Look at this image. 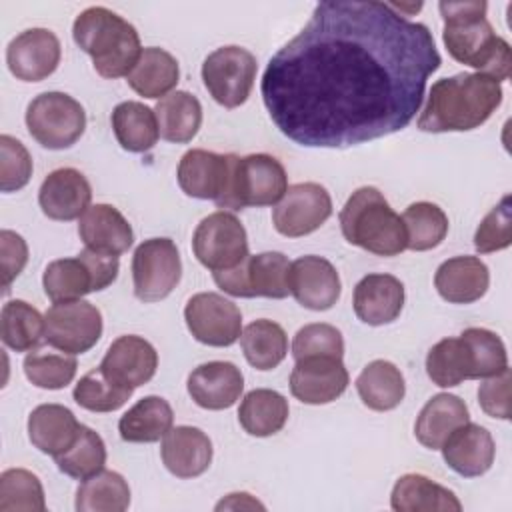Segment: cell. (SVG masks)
Wrapping results in <instances>:
<instances>
[{"label": "cell", "mask_w": 512, "mask_h": 512, "mask_svg": "<svg viewBox=\"0 0 512 512\" xmlns=\"http://www.w3.org/2000/svg\"><path fill=\"white\" fill-rule=\"evenodd\" d=\"M402 222L408 236V248L414 252L440 246L448 234V216L432 202L410 204L402 214Z\"/></svg>", "instance_id": "60d3db41"}, {"label": "cell", "mask_w": 512, "mask_h": 512, "mask_svg": "<svg viewBox=\"0 0 512 512\" xmlns=\"http://www.w3.org/2000/svg\"><path fill=\"white\" fill-rule=\"evenodd\" d=\"M172 406L160 396H144L118 422V432L124 442H158L172 428Z\"/></svg>", "instance_id": "e575fe53"}, {"label": "cell", "mask_w": 512, "mask_h": 512, "mask_svg": "<svg viewBox=\"0 0 512 512\" xmlns=\"http://www.w3.org/2000/svg\"><path fill=\"white\" fill-rule=\"evenodd\" d=\"M24 374L26 378L44 390H60L66 388L74 376L78 362L72 354H58L48 350H36L26 354L24 358Z\"/></svg>", "instance_id": "bcb514c9"}, {"label": "cell", "mask_w": 512, "mask_h": 512, "mask_svg": "<svg viewBox=\"0 0 512 512\" xmlns=\"http://www.w3.org/2000/svg\"><path fill=\"white\" fill-rule=\"evenodd\" d=\"M356 390L364 406L376 412H388L404 400L406 384L400 368L388 360H374L358 374Z\"/></svg>", "instance_id": "836d02e7"}, {"label": "cell", "mask_w": 512, "mask_h": 512, "mask_svg": "<svg viewBox=\"0 0 512 512\" xmlns=\"http://www.w3.org/2000/svg\"><path fill=\"white\" fill-rule=\"evenodd\" d=\"M256 56L242 46H222L202 62V82L208 94L224 108L242 106L256 80Z\"/></svg>", "instance_id": "30bf717a"}, {"label": "cell", "mask_w": 512, "mask_h": 512, "mask_svg": "<svg viewBox=\"0 0 512 512\" xmlns=\"http://www.w3.org/2000/svg\"><path fill=\"white\" fill-rule=\"evenodd\" d=\"M444 20L442 40L450 56L496 82L508 80L512 68L510 44L498 36L486 18L488 4L480 2H440Z\"/></svg>", "instance_id": "3957f363"}, {"label": "cell", "mask_w": 512, "mask_h": 512, "mask_svg": "<svg viewBox=\"0 0 512 512\" xmlns=\"http://www.w3.org/2000/svg\"><path fill=\"white\" fill-rule=\"evenodd\" d=\"M512 244V210L510 196H504L498 206H494L474 234V248L480 254H490L504 250Z\"/></svg>", "instance_id": "681fc988"}, {"label": "cell", "mask_w": 512, "mask_h": 512, "mask_svg": "<svg viewBox=\"0 0 512 512\" xmlns=\"http://www.w3.org/2000/svg\"><path fill=\"white\" fill-rule=\"evenodd\" d=\"M180 78L178 60L164 48L148 46L126 76L128 86L144 98H164Z\"/></svg>", "instance_id": "4dcf8cb0"}, {"label": "cell", "mask_w": 512, "mask_h": 512, "mask_svg": "<svg viewBox=\"0 0 512 512\" xmlns=\"http://www.w3.org/2000/svg\"><path fill=\"white\" fill-rule=\"evenodd\" d=\"M160 456L166 470L176 478H196L212 462V442L196 426H176L162 438Z\"/></svg>", "instance_id": "cb8c5ba5"}, {"label": "cell", "mask_w": 512, "mask_h": 512, "mask_svg": "<svg viewBox=\"0 0 512 512\" xmlns=\"http://www.w3.org/2000/svg\"><path fill=\"white\" fill-rule=\"evenodd\" d=\"M440 64L428 26L392 4L328 0L270 58L260 92L286 138L348 148L406 128Z\"/></svg>", "instance_id": "6da1fadb"}, {"label": "cell", "mask_w": 512, "mask_h": 512, "mask_svg": "<svg viewBox=\"0 0 512 512\" xmlns=\"http://www.w3.org/2000/svg\"><path fill=\"white\" fill-rule=\"evenodd\" d=\"M228 166V154L192 148L180 158L176 178L186 196L216 202L226 188Z\"/></svg>", "instance_id": "d4e9b609"}, {"label": "cell", "mask_w": 512, "mask_h": 512, "mask_svg": "<svg viewBox=\"0 0 512 512\" xmlns=\"http://www.w3.org/2000/svg\"><path fill=\"white\" fill-rule=\"evenodd\" d=\"M290 262L282 252H262L246 256L238 266L230 270L212 272L216 286L238 298H286Z\"/></svg>", "instance_id": "9c48e42d"}, {"label": "cell", "mask_w": 512, "mask_h": 512, "mask_svg": "<svg viewBox=\"0 0 512 512\" xmlns=\"http://www.w3.org/2000/svg\"><path fill=\"white\" fill-rule=\"evenodd\" d=\"M26 128L40 146L64 150L84 134L86 112L70 94L42 92L26 108Z\"/></svg>", "instance_id": "ba28073f"}, {"label": "cell", "mask_w": 512, "mask_h": 512, "mask_svg": "<svg viewBox=\"0 0 512 512\" xmlns=\"http://www.w3.org/2000/svg\"><path fill=\"white\" fill-rule=\"evenodd\" d=\"M468 420L470 414L466 402L456 394L440 392L432 396L420 410L414 424V436L422 446L430 450H440L446 438Z\"/></svg>", "instance_id": "f1b7e54d"}, {"label": "cell", "mask_w": 512, "mask_h": 512, "mask_svg": "<svg viewBox=\"0 0 512 512\" xmlns=\"http://www.w3.org/2000/svg\"><path fill=\"white\" fill-rule=\"evenodd\" d=\"M340 228L348 244L376 256H398L408 248L402 216L390 208L374 186L352 192L340 210Z\"/></svg>", "instance_id": "5b68a950"}, {"label": "cell", "mask_w": 512, "mask_h": 512, "mask_svg": "<svg viewBox=\"0 0 512 512\" xmlns=\"http://www.w3.org/2000/svg\"><path fill=\"white\" fill-rule=\"evenodd\" d=\"M190 398L204 410H224L236 404L244 390V376L232 362L212 360L194 368L186 382Z\"/></svg>", "instance_id": "44dd1931"}, {"label": "cell", "mask_w": 512, "mask_h": 512, "mask_svg": "<svg viewBox=\"0 0 512 512\" xmlns=\"http://www.w3.org/2000/svg\"><path fill=\"white\" fill-rule=\"evenodd\" d=\"M102 336V314L86 300L54 302L44 314V340L66 354H84Z\"/></svg>", "instance_id": "7c38bea8"}, {"label": "cell", "mask_w": 512, "mask_h": 512, "mask_svg": "<svg viewBox=\"0 0 512 512\" xmlns=\"http://www.w3.org/2000/svg\"><path fill=\"white\" fill-rule=\"evenodd\" d=\"M132 392H134L132 388H124V386H118L112 380H108L98 366V368L86 372L78 380L72 396H74V402L84 410L114 412L130 400Z\"/></svg>", "instance_id": "ee69618b"}, {"label": "cell", "mask_w": 512, "mask_h": 512, "mask_svg": "<svg viewBox=\"0 0 512 512\" xmlns=\"http://www.w3.org/2000/svg\"><path fill=\"white\" fill-rule=\"evenodd\" d=\"M0 336L14 352H30L44 338V316L24 300H10L0 312Z\"/></svg>", "instance_id": "f35d334b"}, {"label": "cell", "mask_w": 512, "mask_h": 512, "mask_svg": "<svg viewBox=\"0 0 512 512\" xmlns=\"http://www.w3.org/2000/svg\"><path fill=\"white\" fill-rule=\"evenodd\" d=\"M154 114L160 138L174 144L190 142L202 124L200 100L186 90H176L160 98L154 106Z\"/></svg>", "instance_id": "1f68e13d"}, {"label": "cell", "mask_w": 512, "mask_h": 512, "mask_svg": "<svg viewBox=\"0 0 512 512\" xmlns=\"http://www.w3.org/2000/svg\"><path fill=\"white\" fill-rule=\"evenodd\" d=\"M192 250L204 268L212 272L230 270L248 256V236L232 212L218 210L196 226Z\"/></svg>", "instance_id": "8fae6325"}, {"label": "cell", "mask_w": 512, "mask_h": 512, "mask_svg": "<svg viewBox=\"0 0 512 512\" xmlns=\"http://www.w3.org/2000/svg\"><path fill=\"white\" fill-rule=\"evenodd\" d=\"M350 376L342 358L310 356L296 360L290 374V392L302 404H328L344 394Z\"/></svg>", "instance_id": "2e32d148"}, {"label": "cell", "mask_w": 512, "mask_h": 512, "mask_svg": "<svg viewBox=\"0 0 512 512\" xmlns=\"http://www.w3.org/2000/svg\"><path fill=\"white\" fill-rule=\"evenodd\" d=\"M32 158L26 146L10 134L0 136V190L16 192L30 182Z\"/></svg>", "instance_id": "c3c4849f"}, {"label": "cell", "mask_w": 512, "mask_h": 512, "mask_svg": "<svg viewBox=\"0 0 512 512\" xmlns=\"http://www.w3.org/2000/svg\"><path fill=\"white\" fill-rule=\"evenodd\" d=\"M80 426L70 408L62 404H40L28 416V438L42 454L56 458L76 442Z\"/></svg>", "instance_id": "83f0119b"}, {"label": "cell", "mask_w": 512, "mask_h": 512, "mask_svg": "<svg viewBox=\"0 0 512 512\" xmlns=\"http://www.w3.org/2000/svg\"><path fill=\"white\" fill-rule=\"evenodd\" d=\"M288 400L270 388L250 390L238 408V422L250 436L266 438L280 432L288 420Z\"/></svg>", "instance_id": "d6a6232c"}, {"label": "cell", "mask_w": 512, "mask_h": 512, "mask_svg": "<svg viewBox=\"0 0 512 512\" xmlns=\"http://www.w3.org/2000/svg\"><path fill=\"white\" fill-rule=\"evenodd\" d=\"M54 460L58 470L64 472L66 476L76 480H86L96 472L104 470L106 446L98 432L82 424L76 442Z\"/></svg>", "instance_id": "b9f144b4"}, {"label": "cell", "mask_w": 512, "mask_h": 512, "mask_svg": "<svg viewBox=\"0 0 512 512\" xmlns=\"http://www.w3.org/2000/svg\"><path fill=\"white\" fill-rule=\"evenodd\" d=\"M352 306L368 326L390 324L404 308V284L392 274H368L356 284Z\"/></svg>", "instance_id": "603a6c76"}, {"label": "cell", "mask_w": 512, "mask_h": 512, "mask_svg": "<svg viewBox=\"0 0 512 512\" xmlns=\"http://www.w3.org/2000/svg\"><path fill=\"white\" fill-rule=\"evenodd\" d=\"M510 384V368H504L502 372L484 378V382L478 386V404L488 416L500 420L510 418Z\"/></svg>", "instance_id": "f907efd6"}, {"label": "cell", "mask_w": 512, "mask_h": 512, "mask_svg": "<svg viewBox=\"0 0 512 512\" xmlns=\"http://www.w3.org/2000/svg\"><path fill=\"white\" fill-rule=\"evenodd\" d=\"M440 450L448 468L464 478H476L486 474L496 456V444L492 440V434L484 426L470 420L458 426L446 438Z\"/></svg>", "instance_id": "7402d4cb"}, {"label": "cell", "mask_w": 512, "mask_h": 512, "mask_svg": "<svg viewBox=\"0 0 512 512\" xmlns=\"http://www.w3.org/2000/svg\"><path fill=\"white\" fill-rule=\"evenodd\" d=\"M228 180L218 208L244 210L250 206H272L288 190V176L280 160L270 154H248L244 158L228 154Z\"/></svg>", "instance_id": "8992f818"}, {"label": "cell", "mask_w": 512, "mask_h": 512, "mask_svg": "<svg viewBox=\"0 0 512 512\" xmlns=\"http://www.w3.org/2000/svg\"><path fill=\"white\" fill-rule=\"evenodd\" d=\"M112 130L118 144L128 152H146L158 142V120L152 108L126 100L112 110Z\"/></svg>", "instance_id": "d590c367"}, {"label": "cell", "mask_w": 512, "mask_h": 512, "mask_svg": "<svg viewBox=\"0 0 512 512\" xmlns=\"http://www.w3.org/2000/svg\"><path fill=\"white\" fill-rule=\"evenodd\" d=\"M74 42L84 50L102 78L128 76L140 58V36L136 28L104 6L80 12L72 26Z\"/></svg>", "instance_id": "277c9868"}, {"label": "cell", "mask_w": 512, "mask_h": 512, "mask_svg": "<svg viewBox=\"0 0 512 512\" xmlns=\"http://www.w3.org/2000/svg\"><path fill=\"white\" fill-rule=\"evenodd\" d=\"M240 346L252 368L272 370L286 358L288 336L280 324L260 318L242 330Z\"/></svg>", "instance_id": "8d00e7d4"}, {"label": "cell", "mask_w": 512, "mask_h": 512, "mask_svg": "<svg viewBox=\"0 0 512 512\" xmlns=\"http://www.w3.org/2000/svg\"><path fill=\"white\" fill-rule=\"evenodd\" d=\"M158 368L154 346L142 336H118L106 350L100 370L108 380L124 388H138L152 380Z\"/></svg>", "instance_id": "d6986e66"}, {"label": "cell", "mask_w": 512, "mask_h": 512, "mask_svg": "<svg viewBox=\"0 0 512 512\" xmlns=\"http://www.w3.org/2000/svg\"><path fill=\"white\" fill-rule=\"evenodd\" d=\"M184 320L190 334L206 346H232L242 334L240 308L216 292L194 294L186 302Z\"/></svg>", "instance_id": "5bb4252c"}, {"label": "cell", "mask_w": 512, "mask_h": 512, "mask_svg": "<svg viewBox=\"0 0 512 512\" xmlns=\"http://www.w3.org/2000/svg\"><path fill=\"white\" fill-rule=\"evenodd\" d=\"M60 40L48 28H30L10 40L6 48L8 70L24 82H40L60 64Z\"/></svg>", "instance_id": "e0dca14e"}, {"label": "cell", "mask_w": 512, "mask_h": 512, "mask_svg": "<svg viewBox=\"0 0 512 512\" xmlns=\"http://www.w3.org/2000/svg\"><path fill=\"white\" fill-rule=\"evenodd\" d=\"M426 374L440 388H452L462 380H470V358L464 340L456 336L436 342L426 356Z\"/></svg>", "instance_id": "ab89813d"}, {"label": "cell", "mask_w": 512, "mask_h": 512, "mask_svg": "<svg viewBox=\"0 0 512 512\" xmlns=\"http://www.w3.org/2000/svg\"><path fill=\"white\" fill-rule=\"evenodd\" d=\"M288 286L300 306L316 312L332 308L342 292L340 276L332 262L314 254L290 262Z\"/></svg>", "instance_id": "ac0fdd59"}, {"label": "cell", "mask_w": 512, "mask_h": 512, "mask_svg": "<svg viewBox=\"0 0 512 512\" xmlns=\"http://www.w3.org/2000/svg\"><path fill=\"white\" fill-rule=\"evenodd\" d=\"M90 200V182L76 168H58L50 172L38 190V204L44 216L60 222L80 218L90 208Z\"/></svg>", "instance_id": "ffe728a7"}, {"label": "cell", "mask_w": 512, "mask_h": 512, "mask_svg": "<svg viewBox=\"0 0 512 512\" xmlns=\"http://www.w3.org/2000/svg\"><path fill=\"white\" fill-rule=\"evenodd\" d=\"M242 510V508H260L264 510V504H260L258 500H254L250 494L246 492H234V494H228L224 500H220L216 504V510Z\"/></svg>", "instance_id": "f5cc1de1"}, {"label": "cell", "mask_w": 512, "mask_h": 512, "mask_svg": "<svg viewBox=\"0 0 512 512\" xmlns=\"http://www.w3.org/2000/svg\"><path fill=\"white\" fill-rule=\"evenodd\" d=\"M78 236L86 248L110 256L124 254L134 242L132 226L122 212L110 204L90 206L80 216Z\"/></svg>", "instance_id": "484cf974"}, {"label": "cell", "mask_w": 512, "mask_h": 512, "mask_svg": "<svg viewBox=\"0 0 512 512\" xmlns=\"http://www.w3.org/2000/svg\"><path fill=\"white\" fill-rule=\"evenodd\" d=\"M130 506V486L122 474L100 470L76 490L78 512H124Z\"/></svg>", "instance_id": "74e56055"}, {"label": "cell", "mask_w": 512, "mask_h": 512, "mask_svg": "<svg viewBox=\"0 0 512 512\" xmlns=\"http://www.w3.org/2000/svg\"><path fill=\"white\" fill-rule=\"evenodd\" d=\"M434 286L450 304H472L486 294L490 272L476 256H454L438 266Z\"/></svg>", "instance_id": "4316f807"}, {"label": "cell", "mask_w": 512, "mask_h": 512, "mask_svg": "<svg viewBox=\"0 0 512 512\" xmlns=\"http://www.w3.org/2000/svg\"><path fill=\"white\" fill-rule=\"evenodd\" d=\"M0 262H2V288L4 292H8L12 280L24 270L28 262V244L20 234L12 230L0 232Z\"/></svg>", "instance_id": "816d5d0a"}, {"label": "cell", "mask_w": 512, "mask_h": 512, "mask_svg": "<svg viewBox=\"0 0 512 512\" xmlns=\"http://www.w3.org/2000/svg\"><path fill=\"white\" fill-rule=\"evenodd\" d=\"M118 256L84 248L74 258H60L46 266L42 286L52 302L80 300L108 288L118 278Z\"/></svg>", "instance_id": "52a82bcc"}, {"label": "cell", "mask_w": 512, "mask_h": 512, "mask_svg": "<svg viewBox=\"0 0 512 512\" xmlns=\"http://www.w3.org/2000/svg\"><path fill=\"white\" fill-rule=\"evenodd\" d=\"M460 338L468 348L472 378H488L508 368L506 346L496 332L486 328H466Z\"/></svg>", "instance_id": "f6af8a7d"}, {"label": "cell", "mask_w": 512, "mask_h": 512, "mask_svg": "<svg viewBox=\"0 0 512 512\" xmlns=\"http://www.w3.org/2000/svg\"><path fill=\"white\" fill-rule=\"evenodd\" d=\"M46 498L42 482L24 468H10L0 474V512H44Z\"/></svg>", "instance_id": "7bdbcfd3"}, {"label": "cell", "mask_w": 512, "mask_h": 512, "mask_svg": "<svg viewBox=\"0 0 512 512\" xmlns=\"http://www.w3.org/2000/svg\"><path fill=\"white\" fill-rule=\"evenodd\" d=\"M292 356L294 360H302L310 356L342 358L344 356L342 332L336 326L324 324V322L306 324L296 332L292 340Z\"/></svg>", "instance_id": "7dc6e473"}, {"label": "cell", "mask_w": 512, "mask_h": 512, "mask_svg": "<svg viewBox=\"0 0 512 512\" xmlns=\"http://www.w3.org/2000/svg\"><path fill=\"white\" fill-rule=\"evenodd\" d=\"M390 506L396 512H460L462 504L456 494L424 474H404L396 480Z\"/></svg>", "instance_id": "f546056e"}, {"label": "cell", "mask_w": 512, "mask_h": 512, "mask_svg": "<svg viewBox=\"0 0 512 512\" xmlns=\"http://www.w3.org/2000/svg\"><path fill=\"white\" fill-rule=\"evenodd\" d=\"M502 96L500 82L480 72L440 78L428 92L418 130L432 134L474 130L496 112Z\"/></svg>", "instance_id": "7a4b0ae2"}, {"label": "cell", "mask_w": 512, "mask_h": 512, "mask_svg": "<svg viewBox=\"0 0 512 512\" xmlns=\"http://www.w3.org/2000/svg\"><path fill=\"white\" fill-rule=\"evenodd\" d=\"M332 214V198L322 184L300 182L288 186L272 210V224L278 234L300 238L318 230Z\"/></svg>", "instance_id": "9a60e30c"}, {"label": "cell", "mask_w": 512, "mask_h": 512, "mask_svg": "<svg viewBox=\"0 0 512 512\" xmlns=\"http://www.w3.org/2000/svg\"><path fill=\"white\" fill-rule=\"evenodd\" d=\"M182 262L170 238H150L132 256L134 296L142 302L164 300L180 282Z\"/></svg>", "instance_id": "4fadbf2b"}]
</instances>
